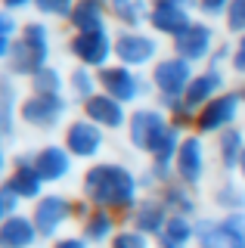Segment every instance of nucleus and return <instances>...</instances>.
Here are the masks:
<instances>
[{"label": "nucleus", "mask_w": 245, "mask_h": 248, "mask_svg": "<svg viewBox=\"0 0 245 248\" xmlns=\"http://www.w3.org/2000/svg\"><path fill=\"white\" fill-rule=\"evenodd\" d=\"M13 189H16V192H28V196H31V192L37 189V183H34L31 174H25V170H22L16 180H13Z\"/></svg>", "instance_id": "1a4fd4ad"}, {"label": "nucleus", "mask_w": 245, "mask_h": 248, "mask_svg": "<svg viewBox=\"0 0 245 248\" xmlns=\"http://www.w3.org/2000/svg\"><path fill=\"white\" fill-rule=\"evenodd\" d=\"M3 245H25L28 239H31V227H28L25 220H13L10 227H3Z\"/></svg>", "instance_id": "f03ea898"}, {"label": "nucleus", "mask_w": 245, "mask_h": 248, "mask_svg": "<svg viewBox=\"0 0 245 248\" xmlns=\"http://www.w3.org/2000/svg\"><path fill=\"white\" fill-rule=\"evenodd\" d=\"M59 217H62V202H44V208H41V227L50 230Z\"/></svg>", "instance_id": "39448f33"}, {"label": "nucleus", "mask_w": 245, "mask_h": 248, "mask_svg": "<svg viewBox=\"0 0 245 248\" xmlns=\"http://www.w3.org/2000/svg\"><path fill=\"white\" fill-rule=\"evenodd\" d=\"M90 112H93L96 118H106L109 124H115V121H118V108H112L109 103H103V99H96V103L90 106Z\"/></svg>", "instance_id": "6e6552de"}, {"label": "nucleus", "mask_w": 245, "mask_h": 248, "mask_svg": "<svg viewBox=\"0 0 245 248\" xmlns=\"http://www.w3.org/2000/svg\"><path fill=\"white\" fill-rule=\"evenodd\" d=\"M90 189L103 202H124L131 196V180L121 170H93L90 174Z\"/></svg>", "instance_id": "f257e3e1"}, {"label": "nucleus", "mask_w": 245, "mask_h": 248, "mask_svg": "<svg viewBox=\"0 0 245 248\" xmlns=\"http://www.w3.org/2000/svg\"><path fill=\"white\" fill-rule=\"evenodd\" d=\"M59 248H81V245H75V242H65V245H59Z\"/></svg>", "instance_id": "9d476101"}, {"label": "nucleus", "mask_w": 245, "mask_h": 248, "mask_svg": "<svg viewBox=\"0 0 245 248\" xmlns=\"http://www.w3.org/2000/svg\"><path fill=\"white\" fill-rule=\"evenodd\" d=\"M230 112H233V103H230V99H224V103H217V106H214L208 115H205L202 124H205V127H211V124H217V121L230 118Z\"/></svg>", "instance_id": "423d86ee"}, {"label": "nucleus", "mask_w": 245, "mask_h": 248, "mask_svg": "<svg viewBox=\"0 0 245 248\" xmlns=\"http://www.w3.org/2000/svg\"><path fill=\"white\" fill-rule=\"evenodd\" d=\"M65 170V158L59 152H47L41 158V174H47V177H56V174H62Z\"/></svg>", "instance_id": "20e7f679"}, {"label": "nucleus", "mask_w": 245, "mask_h": 248, "mask_svg": "<svg viewBox=\"0 0 245 248\" xmlns=\"http://www.w3.org/2000/svg\"><path fill=\"white\" fill-rule=\"evenodd\" d=\"M72 146L78 152H93L96 149V130L90 127H75L72 130Z\"/></svg>", "instance_id": "7ed1b4c3"}, {"label": "nucleus", "mask_w": 245, "mask_h": 248, "mask_svg": "<svg viewBox=\"0 0 245 248\" xmlns=\"http://www.w3.org/2000/svg\"><path fill=\"white\" fill-rule=\"evenodd\" d=\"M3 208H6V202H3V199H0V211H3Z\"/></svg>", "instance_id": "9b49d317"}, {"label": "nucleus", "mask_w": 245, "mask_h": 248, "mask_svg": "<svg viewBox=\"0 0 245 248\" xmlns=\"http://www.w3.org/2000/svg\"><path fill=\"white\" fill-rule=\"evenodd\" d=\"M180 165H183V174H186V177H196V143H186V146H183Z\"/></svg>", "instance_id": "0eeeda50"}]
</instances>
